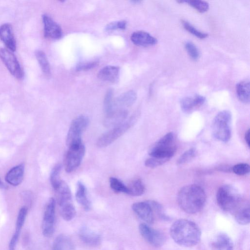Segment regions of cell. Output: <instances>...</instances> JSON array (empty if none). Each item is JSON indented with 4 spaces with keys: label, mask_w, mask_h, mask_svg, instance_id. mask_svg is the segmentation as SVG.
<instances>
[{
    "label": "cell",
    "mask_w": 250,
    "mask_h": 250,
    "mask_svg": "<svg viewBox=\"0 0 250 250\" xmlns=\"http://www.w3.org/2000/svg\"><path fill=\"white\" fill-rule=\"evenodd\" d=\"M211 250H233V244L226 234L220 233L211 243Z\"/></svg>",
    "instance_id": "22"
},
{
    "label": "cell",
    "mask_w": 250,
    "mask_h": 250,
    "mask_svg": "<svg viewBox=\"0 0 250 250\" xmlns=\"http://www.w3.org/2000/svg\"><path fill=\"white\" fill-rule=\"evenodd\" d=\"M56 201L50 198L47 202L44 210L42 223V231L46 237H51L54 230Z\"/></svg>",
    "instance_id": "11"
},
{
    "label": "cell",
    "mask_w": 250,
    "mask_h": 250,
    "mask_svg": "<svg viewBox=\"0 0 250 250\" xmlns=\"http://www.w3.org/2000/svg\"><path fill=\"white\" fill-rule=\"evenodd\" d=\"M0 39L4 43L7 49L12 52L16 50V41L12 26L5 23L0 26Z\"/></svg>",
    "instance_id": "15"
},
{
    "label": "cell",
    "mask_w": 250,
    "mask_h": 250,
    "mask_svg": "<svg viewBox=\"0 0 250 250\" xmlns=\"http://www.w3.org/2000/svg\"><path fill=\"white\" fill-rule=\"evenodd\" d=\"M232 213L234 215L235 221L238 224L242 225L249 224L250 209L249 203L243 201Z\"/></svg>",
    "instance_id": "20"
},
{
    "label": "cell",
    "mask_w": 250,
    "mask_h": 250,
    "mask_svg": "<svg viewBox=\"0 0 250 250\" xmlns=\"http://www.w3.org/2000/svg\"><path fill=\"white\" fill-rule=\"evenodd\" d=\"M139 231L143 238L154 247H160L166 242V238L163 233L151 228L147 224H140Z\"/></svg>",
    "instance_id": "12"
},
{
    "label": "cell",
    "mask_w": 250,
    "mask_h": 250,
    "mask_svg": "<svg viewBox=\"0 0 250 250\" xmlns=\"http://www.w3.org/2000/svg\"><path fill=\"white\" fill-rule=\"evenodd\" d=\"M88 118L85 115H80L72 122L66 137L68 147L82 143V135L89 124Z\"/></svg>",
    "instance_id": "7"
},
{
    "label": "cell",
    "mask_w": 250,
    "mask_h": 250,
    "mask_svg": "<svg viewBox=\"0 0 250 250\" xmlns=\"http://www.w3.org/2000/svg\"><path fill=\"white\" fill-rule=\"evenodd\" d=\"M75 196L77 202L84 210L86 211L90 210L91 203L87 196L86 188L84 185L81 181L77 183Z\"/></svg>",
    "instance_id": "24"
},
{
    "label": "cell",
    "mask_w": 250,
    "mask_h": 250,
    "mask_svg": "<svg viewBox=\"0 0 250 250\" xmlns=\"http://www.w3.org/2000/svg\"><path fill=\"white\" fill-rule=\"evenodd\" d=\"M128 115L126 110H116L106 116L104 125L106 127H115L123 123Z\"/></svg>",
    "instance_id": "21"
},
{
    "label": "cell",
    "mask_w": 250,
    "mask_h": 250,
    "mask_svg": "<svg viewBox=\"0 0 250 250\" xmlns=\"http://www.w3.org/2000/svg\"><path fill=\"white\" fill-rule=\"evenodd\" d=\"M98 65L96 62H89L79 63L76 67L77 71H86L92 69Z\"/></svg>",
    "instance_id": "42"
},
{
    "label": "cell",
    "mask_w": 250,
    "mask_h": 250,
    "mask_svg": "<svg viewBox=\"0 0 250 250\" xmlns=\"http://www.w3.org/2000/svg\"><path fill=\"white\" fill-rule=\"evenodd\" d=\"M205 101V97L200 95L185 97L180 102L181 108L185 113H189L202 106Z\"/></svg>",
    "instance_id": "16"
},
{
    "label": "cell",
    "mask_w": 250,
    "mask_h": 250,
    "mask_svg": "<svg viewBox=\"0 0 250 250\" xmlns=\"http://www.w3.org/2000/svg\"><path fill=\"white\" fill-rule=\"evenodd\" d=\"M168 160L165 159L151 157L145 161V165L148 167L153 168L163 165Z\"/></svg>",
    "instance_id": "40"
},
{
    "label": "cell",
    "mask_w": 250,
    "mask_h": 250,
    "mask_svg": "<svg viewBox=\"0 0 250 250\" xmlns=\"http://www.w3.org/2000/svg\"><path fill=\"white\" fill-rule=\"evenodd\" d=\"M127 187L128 194L133 196H141L145 190V186L140 179L132 180Z\"/></svg>",
    "instance_id": "27"
},
{
    "label": "cell",
    "mask_w": 250,
    "mask_h": 250,
    "mask_svg": "<svg viewBox=\"0 0 250 250\" xmlns=\"http://www.w3.org/2000/svg\"><path fill=\"white\" fill-rule=\"evenodd\" d=\"M216 201L222 210L231 213L243 202L236 189L229 185H223L218 188L216 193Z\"/></svg>",
    "instance_id": "3"
},
{
    "label": "cell",
    "mask_w": 250,
    "mask_h": 250,
    "mask_svg": "<svg viewBox=\"0 0 250 250\" xmlns=\"http://www.w3.org/2000/svg\"><path fill=\"white\" fill-rule=\"evenodd\" d=\"M137 115L130 117L127 120L113 127L109 131L104 133L97 140L96 144L100 147H106L125 134L136 122Z\"/></svg>",
    "instance_id": "6"
},
{
    "label": "cell",
    "mask_w": 250,
    "mask_h": 250,
    "mask_svg": "<svg viewBox=\"0 0 250 250\" xmlns=\"http://www.w3.org/2000/svg\"><path fill=\"white\" fill-rule=\"evenodd\" d=\"M19 235L14 233L10 241L8 247V250H15Z\"/></svg>",
    "instance_id": "43"
},
{
    "label": "cell",
    "mask_w": 250,
    "mask_h": 250,
    "mask_svg": "<svg viewBox=\"0 0 250 250\" xmlns=\"http://www.w3.org/2000/svg\"><path fill=\"white\" fill-rule=\"evenodd\" d=\"M69 241L62 235H60L54 241L52 250H67L69 246Z\"/></svg>",
    "instance_id": "36"
},
{
    "label": "cell",
    "mask_w": 250,
    "mask_h": 250,
    "mask_svg": "<svg viewBox=\"0 0 250 250\" xmlns=\"http://www.w3.org/2000/svg\"><path fill=\"white\" fill-rule=\"evenodd\" d=\"M132 42L139 46H150L157 43V39L148 33L138 31L133 33L130 37Z\"/></svg>",
    "instance_id": "17"
},
{
    "label": "cell",
    "mask_w": 250,
    "mask_h": 250,
    "mask_svg": "<svg viewBox=\"0 0 250 250\" xmlns=\"http://www.w3.org/2000/svg\"><path fill=\"white\" fill-rule=\"evenodd\" d=\"M61 169V164H57L54 166L50 174V183L54 190L58 187L62 181L60 178Z\"/></svg>",
    "instance_id": "31"
},
{
    "label": "cell",
    "mask_w": 250,
    "mask_h": 250,
    "mask_svg": "<svg viewBox=\"0 0 250 250\" xmlns=\"http://www.w3.org/2000/svg\"><path fill=\"white\" fill-rule=\"evenodd\" d=\"M55 190L56 192L57 202L60 207L72 203L70 189L64 181H62Z\"/></svg>",
    "instance_id": "18"
},
{
    "label": "cell",
    "mask_w": 250,
    "mask_h": 250,
    "mask_svg": "<svg viewBox=\"0 0 250 250\" xmlns=\"http://www.w3.org/2000/svg\"><path fill=\"white\" fill-rule=\"evenodd\" d=\"M44 37L51 39H59L62 36L61 27L49 16H42Z\"/></svg>",
    "instance_id": "13"
},
{
    "label": "cell",
    "mask_w": 250,
    "mask_h": 250,
    "mask_svg": "<svg viewBox=\"0 0 250 250\" xmlns=\"http://www.w3.org/2000/svg\"><path fill=\"white\" fill-rule=\"evenodd\" d=\"M185 48L190 57L196 61L199 57V52L196 45L191 42H188L185 44Z\"/></svg>",
    "instance_id": "38"
},
{
    "label": "cell",
    "mask_w": 250,
    "mask_h": 250,
    "mask_svg": "<svg viewBox=\"0 0 250 250\" xmlns=\"http://www.w3.org/2000/svg\"><path fill=\"white\" fill-rule=\"evenodd\" d=\"M2 186H3L2 183L1 181V180H0V187H2Z\"/></svg>",
    "instance_id": "45"
},
{
    "label": "cell",
    "mask_w": 250,
    "mask_h": 250,
    "mask_svg": "<svg viewBox=\"0 0 250 250\" xmlns=\"http://www.w3.org/2000/svg\"><path fill=\"white\" fill-rule=\"evenodd\" d=\"M236 95L238 99L242 103H250V81L245 80L238 83L236 85Z\"/></svg>",
    "instance_id": "26"
},
{
    "label": "cell",
    "mask_w": 250,
    "mask_h": 250,
    "mask_svg": "<svg viewBox=\"0 0 250 250\" xmlns=\"http://www.w3.org/2000/svg\"><path fill=\"white\" fill-rule=\"evenodd\" d=\"M137 99V94L133 90L125 92L114 100V111L119 110H126L125 108L131 106Z\"/></svg>",
    "instance_id": "14"
},
{
    "label": "cell",
    "mask_w": 250,
    "mask_h": 250,
    "mask_svg": "<svg viewBox=\"0 0 250 250\" xmlns=\"http://www.w3.org/2000/svg\"><path fill=\"white\" fill-rule=\"evenodd\" d=\"M196 155V150L191 148L185 151L178 159L177 164L181 165L184 164L193 159Z\"/></svg>",
    "instance_id": "37"
},
{
    "label": "cell",
    "mask_w": 250,
    "mask_h": 250,
    "mask_svg": "<svg viewBox=\"0 0 250 250\" xmlns=\"http://www.w3.org/2000/svg\"><path fill=\"white\" fill-rule=\"evenodd\" d=\"M114 91L111 88L108 89L105 95L104 100V108L106 116L111 114L114 112Z\"/></svg>",
    "instance_id": "29"
},
{
    "label": "cell",
    "mask_w": 250,
    "mask_h": 250,
    "mask_svg": "<svg viewBox=\"0 0 250 250\" xmlns=\"http://www.w3.org/2000/svg\"><path fill=\"white\" fill-rule=\"evenodd\" d=\"M232 171L236 175H244L249 173L250 166L247 163H239L232 167Z\"/></svg>",
    "instance_id": "39"
},
{
    "label": "cell",
    "mask_w": 250,
    "mask_h": 250,
    "mask_svg": "<svg viewBox=\"0 0 250 250\" xmlns=\"http://www.w3.org/2000/svg\"><path fill=\"white\" fill-rule=\"evenodd\" d=\"M27 213V208L25 206L22 207L19 210L16 220L15 234L20 235L21 230L25 220Z\"/></svg>",
    "instance_id": "33"
},
{
    "label": "cell",
    "mask_w": 250,
    "mask_h": 250,
    "mask_svg": "<svg viewBox=\"0 0 250 250\" xmlns=\"http://www.w3.org/2000/svg\"><path fill=\"white\" fill-rule=\"evenodd\" d=\"M157 205L158 203L155 201L147 200L134 203L132 208L142 220L151 224L156 217Z\"/></svg>",
    "instance_id": "8"
},
{
    "label": "cell",
    "mask_w": 250,
    "mask_h": 250,
    "mask_svg": "<svg viewBox=\"0 0 250 250\" xmlns=\"http://www.w3.org/2000/svg\"><path fill=\"white\" fill-rule=\"evenodd\" d=\"M84 153L85 146L83 143L68 147L64 161L66 172L71 173L80 166Z\"/></svg>",
    "instance_id": "9"
},
{
    "label": "cell",
    "mask_w": 250,
    "mask_h": 250,
    "mask_svg": "<svg viewBox=\"0 0 250 250\" xmlns=\"http://www.w3.org/2000/svg\"><path fill=\"white\" fill-rule=\"evenodd\" d=\"M126 22L125 21H114L109 24L105 27L106 31H110L117 29L124 30L126 28Z\"/></svg>",
    "instance_id": "41"
},
{
    "label": "cell",
    "mask_w": 250,
    "mask_h": 250,
    "mask_svg": "<svg viewBox=\"0 0 250 250\" xmlns=\"http://www.w3.org/2000/svg\"><path fill=\"white\" fill-rule=\"evenodd\" d=\"M250 129H249L245 132V136H244L245 142L249 147H250Z\"/></svg>",
    "instance_id": "44"
},
{
    "label": "cell",
    "mask_w": 250,
    "mask_h": 250,
    "mask_svg": "<svg viewBox=\"0 0 250 250\" xmlns=\"http://www.w3.org/2000/svg\"><path fill=\"white\" fill-rule=\"evenodd\" d=\"M169 232L174 242L183 247L194 246L201 239V231L199 226L187 219H179L174 222Z\"/></svg>",
    "instance_id": "1"
},
{
    "label": "cell",
    "mask_w": 250,
    "mask_h": 250,
    "mask_svg": "<svg viewBox=\"0 0 250 250\" xmlns=\"http://www.w3.org/2000/svg\"><path fill=\"white\" fill-rule=\"evenodd\" d=\"M182 23L183 27L187 31L198 38L202 39H205L208 36V34L198 30L193 26L191 25L188 22L186 21L183 20L182 21Z\"/></svg>",
    "instance_id": "35"
},
{
    "label": "cell",
    "mask_w": 250,
    "mask_h": 250,
    "mask_svg": "<svg viewBox=\"0 0 250 250\" xmlns=\"http://www.w3.org/2000/svg\"><path fill=\"white\" fill-rule=\"evenodd\" d=\"M79 236L84 243L90 246H97L101 243L99 235L86 228H83L80 230Z\"/></svg>",
    "instance_id": "25"
},
{
    "label": "cell",
    "mask_w": 250,
    "mask_h": 250,
    "mask_svg": "<svg viewBox=\"0 0 250 250\" xmlns=\"http://www.w3.org/2000/svg\"><path fill=\"white\" fill-rule=\"evenodd\" d=\"M111 188L117 193H124L128 194V189L122 181L117 178L111 177L109 178Z\"/></svg>",
    "instance_id": "32"
},
{
    "label": "cell",
    "mask_w": 250,
    "mask_h": 250,
    "mask_svg": "<svg viewBox=\"0 0 250 250\" xmlns=\"http://www.w3.org/2000/svg\"><path fill=\"white\" fill-rule=\"evenodd\" d=\"M0 59L14 77L19 80L23 78V70L13 52L7 48H0Z\"/></svg>",
    "instance_id": "10"
},
{
    "label": "cell",
    "mask_w": 250,
    "mask_h": 250,
    "mask_svg": "<svg viewBox=\"0 0 250 250\" xmlns=\"http://www.w3.org/2000/svg\"><path fill=\"white\" fill-rule=\"evenodd\" d=\"M176 151L174 135L173 132H170L163 136L151 146L149 150V155L151 157L169 160Z\"/></svg>",
    "instance_id": "5"
},
{
    "label": "cell",
    "mask_w": 250,
    "mask_h": 250,
    "mask_svg": "<svg viewBox=\"0 0 250 250\" xmlns=\"http://www.w3.org/2000/svg\"><path fill=\"white\" fill-rule=\"evenodd\" d=\"M24 166L23 164L10 169L6 173L5 180L9 184L16 186L20 185L23 178Z\"/></svg>",
    "instance_id": "19"
},
{
    "label": "cell",
    "mask_w": 250,
    "mask_h": 250,
    "mask_svg": "<svg viewBox=\"0 0 250 250\" xmlns=\"http://www.w3.org/2000/svg\"><path fill=\"white\" fill-rule=\"evenodd\" d=\"M184 2L188 3V4L200 13L205 12L207 11L209 8L208 3L204 0H184Z\"/></svg>",
    "instance_id": "34"
},
{
    "label": "cell",
    "mask_w": 250,
    "mask_h": 250,
    "mask_svg": "<svg viewBox=\"0 0 250 250\" xmlns=\"http://www.w3.org/2000/svg\"><path fill=\"white\" fill-rule=\"evenodd\" d=\"M206 201L204 190L200 186L192 184L183 187L177 195L180 208L189 214H195L204 207Z\"/></svg>",
    "instance_id": "2"
},
{
    "label": "cell",
    "mask_w": 250,
    "mask_h": 250,
    "mask_svg": "<svg viewBox=\"0 0 250 250\" xmlns=\"http://www.w3.org/2000/svg\"><path fill=\"white\" fill-rule=\"evenodd\" d=\"M35 56L42 72L46 76H49L51 75V69L45 53L42 50H37Z\"/></svg>",
    "instance_id": "28"
},
{
    "label": "cell",
    "mask_w": 250,
    "mask_h": 250,
    "mask_svg": "<svg viewBox=\"0 0 250 250\" xmlns=\"http://www.w3.org/2000/svg\"><path fill=\"white\" fill-rule=\"evenodd\" d=\"M119 67L116 66H106L98 73V77L101 80L109 82H116L119 75Z\"/></svg>",
    "instance_id": "23"
},
{
    "label": "cell",
    "mask_w": 250,
    "mask_h": 250,
    "mask_svg": "<svg viewBox=\"0 0 250 250\" xmlns=\"http://www.w3.org/2000/svg\"><path fill=\"white\" fill-rule=\"evenodd\" d=\"M60 208L61 214L64 220L70 221L75 216L76 209L73 203L66 204Z\"/></svg>",
    "instance_id": "30"
},
{
    "label": "cell",
    "mask_w": 250,
    "mask_h": 250,
    "mask_svg": "<svg viewBox=\"0 0 250 250\" xmlns=\"http://www.w3.org/2000/svg\"><path fill=\"white\" fill-rule=\"evenodd\" d=\"M231 120V114L228 110L221 111L215 116L212 124V134L215 139L223 142L230 140Z\"/></svg>",
    "instance_id": "4"
}]
</instances>
